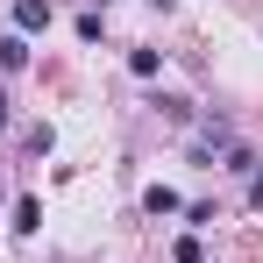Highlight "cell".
Segmentation results:
<instances>
[{
	"label": "cell",
	"instance_id": "obj_5",
	"mask_svg": "<svg viewBox=\"0 0 263 263\" xmlns=\"http://www.w3.org/2000/svg\"><path fill=\"white\" fill-rule=\"evenodd\" d=\"M157 64H164V50H135V57H128L135 79H157Z\"/></svg>",
	"mask_w": 263,
	"mask_h": 263
},
{
	"label": "cell",
	"instance_id": "obj_9",
	"mask_svg": "<svg viewBox=\"0 0 263 263\" xmlns=\"http://www.w3.org/2000/svg\"><path fill=\"white\" fill-rule=\"evenodd\" d=\"M149 7H178V0H149Z\"/></svg>",
	"mask_w": 263,
	"mask_h": 263
},
{
	"label": "cell",
	"instance_id": "obj_2",
	"mask_svg": "<svg viewBox=\"0 0 263 263\" xmlns=\"http://www.w3.org/2000/svg\"><path fill=\"white\" fill-rule=\"evenodd\" d=\"M36 228H43V199L22 192V199H14V235H36Z\"/></svg>",
	"mask_w": 263,
	"mask_h": 263
},
{
	"label": "cell",
	"instance_id": "obj_8",
	"mask_svg": "<svg viewBox=\"0 0 263 263\" xmlns=\"http://www.w3.org/2000/svg\"><path fill=\"white\" fill-rule=\"evenodd\" d=\"M0 128H7V92H0Z\"/></svg>",
	"mask_w": 263,
	"mask_h": 263
},
{
	"label": "cell",
	"instance_id": "obj_6",
	"mask_svg": "<svg viewBox=\"0 0 263 263\" xmlns=\"http://www.w3.org/2000/svg\"><path fill=\"white\" fill-rule=\"evenodd\" d=\"M178 263H206V249H199V235H178V249H171Z\"/></svg>",
	"mask_w": 263,
	"mask_h": 263
},
{
	"label": "cell",
	"instance_id": "obj_7",
	"mask_svg": "<svg viewBox=\"0 0 263 263\" xmlns=\"http://www.w3.org/2000/svg\"><path fill=\"white\" fill-rule=\"evenodd\" d=\"M249 206L263 214V171H249Z\"/></svg>",
	"mask_w": 263,
	"mask_h": 263
},
{
	"label": "cell",
	"instance_id": "obj_4",
	"mask_svg": "<svg viewBox=\"0 0 263 263\" xmlns=\"http://www.w3.org/2000/svg\"><path fill=\"white\" fill-rule=\"evenodd\" d=\"M142 206H149V214H178V192H171V185H149Z\"/></svg>",
	"mask_w": 263,
	"mask_h": 263
},
{
	"label": "cell",
	"instance_id": "obj_1",
	"mask_svg": "<svg viewBox=\"0 0 263 263\" xmlns=\"http://www.w3.org/2000/svg\"><path fill=\"white\" fill-rule=\"evenodd\" d=\"M50 29V0H14V36H36Z\"/></svg>",
	"mask_w": 263,
	"mask_h": 263
},
{
	"label": "cell",
	"instance_id": "obj_3",
	"mask_svg": "<svg viewBox=\"0 0 263 263\" xmlns=\"http://www.w3.org/2000/svg\"><path fill=\"white\" fill-rule=\"evenodd\" d=\"M29 64V36H0V71H22Z\"/></svg>",
	"mask_w": 263,
	"mask_h": 263
}]
</instances>
